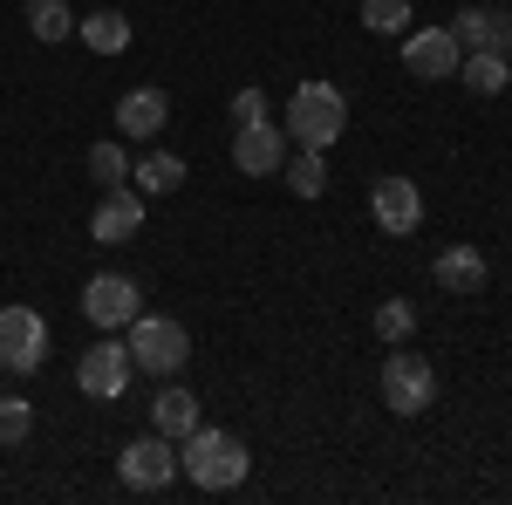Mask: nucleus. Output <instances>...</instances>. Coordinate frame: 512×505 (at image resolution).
<instances>
[{
	"instance_id": "nucleus-1",
	"label": "nucleus",
	"mask_w": 512,
	"mask_h": 505,
	"mask_svg": "<svg viewBox=\"0 0 512 505\" xmlns=\"http://www.w3.org/2000/svg\"><path fill=\"white\" fill-rule=\"evenodd\" d=\"M178 471L192 478L198 492H233L239 478L253 471V458H246V444H239L233 430L198 424L192 437H178Z\"/></svg>"
},
{
	"instance_id": "nucleus-2",
	"label": "nucleus",
	"mask_w": 512,
	"mask_h": 505,
	"mask_svg": "<svg viewBox=\"0 0 512 505\" xmlns=\"http://www.w3.org/2000/svg\"><path fill=\"white\" fill-rule=\"evenodd\" d=\"M342 130H349V96H342L335 82H301V89L287 96V137H294L301 151H328Z\"/></svg>"
},
{
	"instance_id": "nucleus-3",
	"label": "nucleus",
	"mask_w": 512,
	"mask_h": 505,
	"mask_svg": "<svg viewBox=\"0 0 512 505\" xmlns=\"http://www.w3.org/2000/svg\"><path fill=\"white\" fill-rule=\"evenodd\" d=\"M123 342H130V362H137L144 376H158V383L192 362V335H185V321H171V314H137V321L123 328Z\"/></svg>"
},
{
	"instance_id": "nucleus-4",
	"label": "nucleus",
	"mask_w": 512,
	"mask_h": 505,
	"mask_svg": "<svg viewBox=\"0 0 512 505\" xmlns=\"http://www.w3.org/2000/svg\"><path fill=\"white\" fill-rule=\"evenodd\" d=\"M383 403H390L396 417H424L437 403V369L417 349H403V342L383 355Z\"/></svg>"
},
{
	"instance_id": "nucleus-5",
	"label": "nucleus",
	"mask_w": 512,
	"mask_h": 505,
	"mask_svg": "<svg viewBox=\"0 0 512 505\" xmlns=\"http://www.w3.org/2000/svg\"><path fill=\"white\" fill-rule=\"evenodd\" d=\"M117 478L130 485V492H164V485L178 478V437H164V430L130 437V444L117 451Z\"/></svg>"
},
{
	"instance_id": "nucleus-6",
	"label": "nucleus",
	"mask_w": 512,
	"mask_h": 505,
	"mask_svg": "<svg viewBox=\"0 0 512 505\" xmlns=\"http://www.w3.org/2000/svg\"><path fill=\"white\" fill-rule=\"evenodd\" d=\"M130 376H137V362H130V342H117V335H103V342L82 349V362H76V389L89 403H117L123 389H130Z\"/></svg>"
},
{
	"instance_id": "nucleus-7",
	"label": "nucleus",
	"mask_w": 512,
	"mask_h": 505,
	"mask_svg": "<svg viewBox=\"0 0 512 505\" xmlns=\"http://www.w3.org/2000/svg\"><path fill=\"white\" fill-rule=\"evenodd\" d=\"M82 314H89L103 335H117V328H130V321L144 314V287H137L130 273H96V280L82 287Z\"/></svg>"
},
{
	"instance_id": "nucleus-8",
	"label": "nucleus",
	"mask_w": 512,
	"mask_h": 505,
	"mask_svg": "<svg viewBox=\"0 0 512 505\" xmlns=\"http://www.w3.org/2000/svg\"><path fill=\"white\" fill-rule=\"evenodd\" d=\"M41 355H48V328L35 308H0V369L14 376H35Z\"/></svg>"
},
{
	"instance_id": "nucleus-9",
	"label": "nucleus",
	"mask_w": 512,
	"mask_h": 505,
	"mask_svg": "<svg viewBox=\"0 0 512 505\" xmlns=\"http://www.w3.org/2000/svg\"><path fill=\"white\" fill-rule=\"evenodd\" d=\"M458 62H465V48H458L451 28H410V35H403V69H410L417 82L458 76Z\"/></svg>"
},
{
	"instance_id": "nucleus-10",
	"label": "nucleus",
	"mask_w": 512,
	"mask_h": 505,
	"mask_svg": "<svg viewBox=\"0 0 512 505\" xmlns=\"http://www.w3.org/2000/svg\"><path fill=\"white\" fill-rule=\"evenodd\" d=\"M369 219L396 239L417 233V226H424V192H417L410 178H376V185H369Z\"/></svg>"
},
{
	"instance_id": "nucleus-11",
	"label": "nucleus",
	"mask_w": 512,
	"mask_h": 505,
	"mask_svg": "<svg viewBox=\"0 0 512 505\" xmlns=\"http://www.w3.org/2000/svg\"><path fill=\"white\" fill-rule=\"evenodd\" d=\"M137 233H144V198L130 192V185H110L103 205L89 212V239L96 246H123V239H137Z\"/></svg>"
},
{
	"instance_id": "nucleus-12",
	"label": "nucleus",
	"mask_w": 512,
	"mask_h": 505,
	"mask_svg": "<svg viewBox=\"0 0 512 505\" xmlns=\"http://www.w3.org/2000/svg\"><path fill=\"white\" fill-rule=\"evenodd\" d=\"M233 164L246 171V178H274L280 164H287V130H274V117H267V123H239Z\"/></svg>"
},
{
	"instance_id": "nucleus-13",
	"label": "nucleus",
	"mask_w": 512,
	"mask_h": 505,
	"mask_svg": "<svg viewBox=\"0 0 512 505\" xmlns=\"http://www.w3.org/2000/svg\"><path fill=\"white\" fill-rule=\"evenodd\" d=\"M451 35L465 55H512V14L506 7H465L451 21Z\"/></svg>"
},
{
	"instance_id": "nucleus-14",
	"label": "nucleus",
	"mask_w": 512,
	"mask_h": 505,
	"mask_svg": "<svg viewBox=\"0 0 512 505\" xmlns=\"http://www.w3.org/2000/svg\"><path fill=\"white\" fill-rule=\"evenodd\" d=\"M431 280H437V294H485L492 260H485L478 246H444V253H437V267H431Z\"/></svg>"
},
{
	"instance_id": "nucleus-15",
	"label": "nucleus",
	"mask_w": 512,
	"mask_h": 505,
	"mask_svg": "<svg viewBox=\"0 0 512 505\" xmlns=\"http://www.w3.org/2000/svg\"><path fill=\"white\" fill-rule=\"evenodd\" d=\"M164 117H171V96H164V89H130V96L117 103V130L123 137H158Z\"/></svg>"
},
{
	"instance_id": "nucleus-16",
	"label": "nucleus",
	"mask_w": 512,
	"mask_h": 505,
	"mask_svg": "<svg viewBox=\"0 0 512 505\" xmlns=\"http://www.w3.org/2000/svg\"><path fill=\"white\" fill-rule=\"evenodd\" d=\"M151 430H164V437H192L198 430V396L178 383L158 389V403H151Z\"/></svg>"
},
{
	"instance_id": "nucleus-17",
	"label": "nucleus",
	"mask_w": 512,
	"mask_h": 505,
	"mask_svg": "<svg viewBox=\"0 0 512 505\" xmlns=\"http://www.w3.org/2000/svg\"><path fill=\"white\" fill-rule=\"evenodd\" d=\"M280 178H287V192L294 198H321L328 192V151H301L280 164Z\"/></svg>"
},
{
	"instance_id": "nucleus-18",
	"label": "nucleus",
	"mask_w": 512,
	"mask_h": 505,
	"mask_svg": "<svg viewBox=\"0 0 512 505\" xmlns=\"http://www.w3.org/2000/svg\"><path fill=\"white\" fill-rule=\"evenodd\" d=\"M28 35H35V41H69V35H76L69 0H28Z\"/></svg>"
},
{
	"instance_id": "nucleus-19",
	"label": "nucleus",
	"mask_w": 512,
	"mask_h": 505,
	"mask_svg": "<svg viewBox=\"0 0 512 505\" xmlns=\"http://www.w3.org/2000/svg\"><path fill=\"white\" fill-rule=\"evenodd\" d=\"M82 41H89L96 55H123V48H130V21H123L117 7H103V14L82 21Z\"/></svg>"
},
{
	"instance_id": "nucleus-20",
	"label": "nucleus",
	"mask_w": 512,
	"mask_h": 505,
	"mask_svg": "<svg viewBox=\"0 0 512 505\" xmlns=\"http://www.w3.org/2000/svg\"><path fill=\"white\" fill-rule=\"evenodd\" d=\"M458 76H465V89H478V96H499L512 82V69H506V55H465Z\"/></svg>"
},
{
	"instance_id": "nucleus-21",
	"label": "nucleus",
	"mask_w": 512,
	"mask_h": 505,
	"mask_svg": "<svg viewBox=\"0 0 512 505\" xmlns=\"http://www.w3.org/2000/svg\"><path fill=\"white\" fill-rule=\"evenodd\" d=\"M362 28L369 35H410V0H362Z\"/></svg>"
},
{
	"instance_id": "nucleus-22",
	"label": "nucleus",
	"mask_w": 512,
	"mask_h": 505,
	"mask_svg": "<svg viewBox=\"0 0 512 505\" xmlns=\"http://www.w3.org/2000/svg\"><path fill=\"white\" fill-rule=\"evenodd\" d=\"M137 185H144V192H178V185H185V157L151 151L144 164H137Z\"/></svg>"
},
{
	"instance_id": "nucleus-23",
	"label": "nucleus",
	"mask_w": 512,
	"mask_h": 505,
	"mask_svg": "<svg viewBox=\"0 0 512 505\" xmlns=\"http://www.w3.org/2000/svg\"><path fill=\"white\" fill-rule=\"evenodd\" d=\"M376 335H383V342H410V335H417V308H410V301H383V308H376Z\"/></svg>"
},
{
	"instance_id": "nucleus-24",
	"label": "nucleus",
	"mask_w": 512,
	"mask_h": 505,
	"mask_svg": "<svg viewBox=\"0 0 512 505\" xmlns=\"http://www.w3.org/2000/svg\"><path fill=\"white\" fill-rule=\"evenodd\" d=\"M89 178H96L103 192H110V185H123V178H130V157H123V144H96V151H89Z\"/></svg>"
},
{
	"instance_id": "nucleus-25",
	"label": "nucleus",
	"mask_w": 512,
	"mask_h": 505,
	"mask_svg": "<svg viewBox=\"0 0 512 505\" xmlns=\"http://www.w3.org/2000/svg\"><path fill=\"white\" fill-rule=\"evenodd\" d=\"M28 430H35V410L21 396H0V444H21Z\"/></svg>"
},
{
	"instance_id": "nucleus-26",
	"label": "nucleus",
	"mask_w": 512,
	"mask_h": 505,
	"mask_svg": "<svg viewBox=\"0 0 512 505\" xmlns=\"http://www.w3.org/2000/svg\"><path fill=\"white\" fill-rule=\"evenodd\" d=\"M267 117H274V110H267L260 89H239V96H233V123H267Z\"/></svg>"
}]
</instances>
